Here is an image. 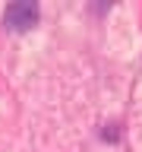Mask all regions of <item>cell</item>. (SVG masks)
Returning <instances> with one entry per match:
<instances>
[{
  "label": "cell",
  "mask_w": 142,
  "mask_h": 152,
  "mask_svg": "<svg viewBox=\"0 0 142 152\" xmlns=\"http://www.w3.org/2000/svg\"><path fill=\"white\" fill-rule=\"evenodd\" d=\"M38 16H41V10H38L35 0H16V3L7 7L3 22H7V28H13V32H28L32 26H38Z\"/></svg>",
  "instance_id": "1"
}]
</instances>
